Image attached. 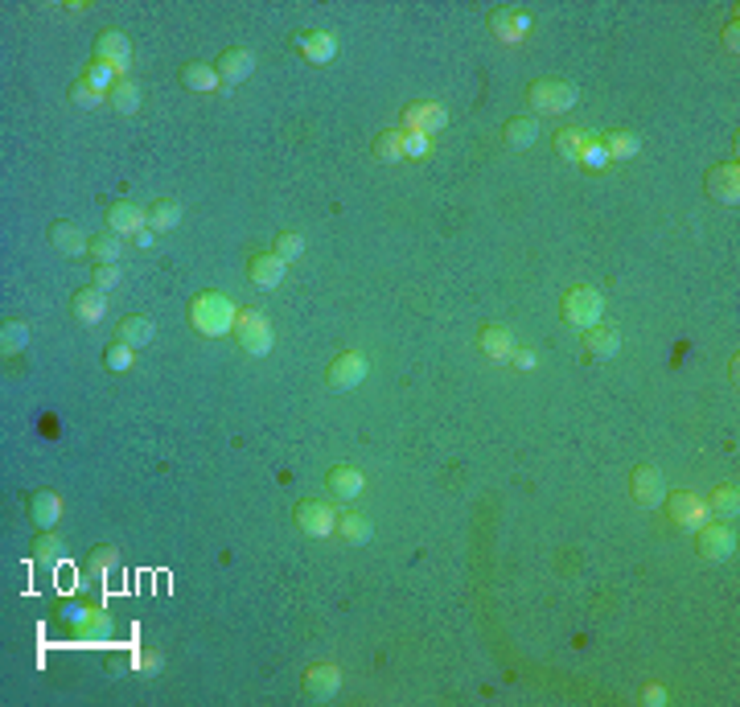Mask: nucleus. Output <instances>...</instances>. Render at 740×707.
<instances>
[{"instance_id":"nucleus-9","label":"nucleus","mask_w":740,"mask_h":707,"mask_svg":"<svg viewBox=\"0 0 740 707\" xmlns=\"http://www.w3.org/2000/svg\"><path fill=\"white\" fill-rule=\"evenodd\" d=\"M666 506H671V518L674 526H683V531H700L703 523L711 518L708 502H703L700 494H687V490H679V494L666 498Z\"/></svg>"},{"instance_id":"nucleus-35","label":"nucleus","mask_w":740,"mask_h":707,"mask_svg":"<svg viewBox=\"0 0 740 707\" xmlns=\"http://www.w3.org/2000/svg\"><path fill=\"white\" fill-rule=\"evenodd\" d=\"M30 346V325L21 317H4V330H0V349L4 354H21V349Z\"/></svg>"},{"instance_id":"nucleus-22","label":"nucleus","mask_w":740,"mask_h":707,"mask_svg":"<svg viewBox=\"0 0 740 707\" xmlns=\"http://www.w3.org/2000/svg\"><path fill=\"white\" fill-rule=\"evenodd\" d=\"M478 346H481V354L486 358H494V362H510V354H515V333L507 330V325H486V330L478 333Z\"/></svg>"},{"instance_id":"nucleus-43","label":"nucleus","mask_w":740,"mask_h":707,"mask_svg":"<svg viewBox=\"0 0 740 707\" xmlns=\"http://www.w3.org/2000/svg\"><path fill=\"white\" fill-rule=\"evenodd\" d=\"M276 255H280L284 263L288 260H296V255H304V234H296V231H284L280 239H276V247H272Z\"/></svg>"},{"instance_id":"nucleus-26","label":"nucleus","mask_w":740,"mask_h":707,"mask_svg":"<svg viewBox=\"0 0 740 707\" xmlns=\"http://www.w3.org/2000/svg\"><path fill=\"white\" fill-rule=\"evenodd\" d=\"M153 338H156V325H153V317H145V313H132V317L119 321V341H124V346L145 349Z\"/></svg>"},{"instance_id":"nucleus-1","label":"nucleus","mask_w":740,"mask_h":707,"mask_svg":"<svg viewBox=\"0 0 740 707\" xmlns=\"http://www.w3.org/2000/svg\"><path fill=\"white\" fill-rule=\"evenodd\" d=\"M234 321H239V309H234V301L223 296V292H202V296L189 301V325H194L202 338L234 333Z\"/></svg>"},{"instance_id":"nucleus-5","label":"nucleus","mask_w":740,"mask_h":707,"mask_svg":"<svg viewBox=\"0 0 740 707\" xmlns=\"http://www.w3.org/2000/svg\"><path fill=\"white\" fill-rule=\"evenodd\" d=\"M296 531L309 535V539H325V535L338 531V510L325 502H317V498H304L301 506H296Z\"/></svg>"},{"instance_id":"nucleus-6","label":"nucleus","mask_w":740,"mask_h":707,"mask_svg":"<svg viewBox=\"0 0 740 707\" xmlns=\"http://www.w3.org/2000/svg\"><path fill=\"white\" fill-rule=\"evenodd\" d=\"M366 370H370V362L362 358L358 349H341L338 358L330 362V370H325V383H330L333 391H354L366 378Z\"/></svg>"},{"instance_id":"nucleus-52","label":"nucleus","mask_w":740,"mask_h":707,"mask_svg":"<svg viewBox=\"0 0 740 707\" xmlns=\"http://www.w3.org/2000/svg\"><path fill=\"white\" fill-rule=\"evenodd\" d=\"M724 46H728L732 54H736V46H740V33H736V25H728V30H724Z\"/></svg>"},{"instance_id":"nucleus-19","label":"nucleus","mask_w":740,"mask_h":707,"mask_svg":"<svg viewBox=\"0 0 740 707\" xmlns=\"http://www.w3.org/2000/svg\"><path fill=\"white\" fill-rule=\"evenodd\" d=\"M284 271H288V263H284L280 255H276V252H260L251 260V268H247V276H251L255 288H280Z\"/></svg>"},{"instance_id":"nucleus-47","label":"nucleus","mask_w":740,"mask_h":707,"mask_svg":"<svg viewBox=\"0 0 740 707\" xmlns=\"http://www.w3.org/2000/svg\"><path fill=\"white\" fill-rule=\"evenodd\" d=\"M580 165H588V169H604V165H609V153L601 148V140H588L585 153H580Z\"/></svg>"},{"instance_id":"nucleus-46","label":"nucleus","mask_w":740,"mask_h":707,"mask_svg":"<svg viewBox=\"0 0 740 707\" xmlns=\"http://www.w3.org/2000/svg\"><path fill=\"white\" fill-rule=\"evenodd\" d=\"M103 362H108V370H128V367H132V362H137V349H132V346H124V341H116V346H108Z\"/></svg>"},{"instance_id":"nucleus-23","label":"nucleus","mask_w":740,"mask_h":707,"mask_svg":"<svg viewBox=\"0 0 740 707\" xmlns=\"http://www.w3.org/2000/svg\"><path fill=\"white\" fill-rule=\"evenodd\" d=\"M70 313H75V321H83V325H95V321H103V313H108V292H99V288L75 292Z\"/></svg>"},{"instance_id":"nucleus-16","label":"nucleus","mask_w":740,"mask_h":707,"mask_svg":"<svg viewBox=\"0 0 740 707\" xmlns=\"http://www.w3.org/2000/svg\"><path fill=\"white\" fill-rule=\"evenodd\" d=\"M304 695H313V699H333L341 691V670L333 667V662H317V667H309L304 670Z\"/></svg>"},{"instance_id":"nucleus-42","label":"nucleus","mask_w":740,"mask_h":707,"mask_svg":"<svg viewBox=\"0 0 740 707\" xmlns=\"http://www.w3.org/2000/svg\"><path fill=\"white\" fill-rule=\"evenodd\" d=\"M83 78H87L91 87H99V91H108V95H111V87L119 83V70H116V66H108V62H91L87 75H83Z\"/></svg>"},{"instance_id":"nucleus-41","label":"nucleus","mask_w":740,"mask_h":707,"mask_svg":"<svg viewBox=\"0 0 740 707\" xmlns=\"http://www.w3.org/2000/svg\"><path fill=\"white\" fill-rule=\"evenodd\" d=\"M116 547H108V543H99V547H91V555H87V576L95 580V576H108L111 568H116Z\"/></svg>"},{"instance_id":"nucleus-7","label":"nucleus","mask_w":740,"mask_h":707,"mask_svg":"<svg viewBox=\"0 0 740 707\" xmlns=\"http://www.w3.org/2000/svg\"><path fill=\"white\" fill-rule=\"evenodd\" d=\"M630 498L638 506H646V510H654V506H663L666 502V477L658 473L654 465H638L630 473Z\"/></svg>"},{"instance_id":"nucleus-10","label":"nucleus","mask_w":740,"mask_h":707,"mask_svg":"<svg viewBox=\"0 0 740 707\" xmlns=\"http://www.w3.org/2000/svg\"><path fill=\"white\" fill-rule=\"evenodd\" d=\"M703 185H708V194L716 198V202L736 206L740 202V169H736V161H720V165H711L708 177H703Z\"/></svg>"},{"instance_id":"nucleus-45","label":"nucleus","mask_w":740,"mask_h":707,"mask_svg":"<svg viewBox=\"0 0 740 707\" xmlns=\"http://www.w3.org/2000/svg\"><path fill=\"white\" fill-rule=\"evenodd\" d=\"M132 667H137V670H145V675H156V670L165 667V658H161V650L140 646V650H132Z\"/></svg>"},{"instance_id":"nucleus-21","label":"nucleus","mask_w":740,"mask_h":707,"mask_svg":"<svg viewBox=\"0 0 740 707\" xmlns=\"http://www.w3.org/2000/svg\"><path fill=\"white\" fill-rule=\"evenodd\" d=\"M325 485H330V494L338 498V502H354V498L366 490V477H362L354 465H338V469H330Z\"/></svg>"},{"instance_id":"nucleus-34","label":"nucleus","mask_w":740,"mask_h":707,"mask_svg":"<svg viewBox=\"0 0 740 707\" xmlns=\"http://www.w3.org/2000/svg\"><path fill=\"white\" fill-rule=\"evenodd\" d=\"M708 510L716 514V518H736V510H740V490H736L732 482L716 485V494L708 498Z\"/></svg>"},{"instance_id":"nucleus-40","label":"nucleus","mask_w":740,"mask_h":707,"mask_svg":"<svg viewBox=\"0 0 740 707\" xmlns=\"http://www.w3.org/2000/svg\"><path fill=\"white\" fill-rule=\"evenodd\" d=\"M70 103H75V107H87V111H95V107L108 103V91H99V87H91L87 78H78L75 87H70Z\"/></svg>"},{"instance_id":"nucleus-18","label":"nucleus","mask_w":740,"mask_h":707,"mask_svg":"<svg viewBox=\"0 0 740 707\" xmlns=\"http://www.w3.org/2000/svg\"><path fill=\"white\" fill-rule=\"evenodd\" d=\"M296 49H301L313 66H325V62L338 58V38H333L330 30H309L296 38Z\"/></svg>"},{"instance_id":"nucleus-51","label":"nucleus","mask_w":740,"mask_h":707,"mask_svg":"<svg viewBox=\"0 0 740 707\" xmlns=\"http://www.w3.org/2000/svg\"><path fill=\"white\" fill-rule=\"evenodd\" d=\"M132 239H137V247H153L156 231H153V226H145V231H137V234H132Z\"/></svg>"},{"instance_id":"nucleus-17","label":"nucleus","mask_w":740,"mask_h":707,"mask_svg":"<svg viewBox=\"0 0 740 707\" xmlns=\"http://www.w3.org/2000/svg\"><path fill=\"white\" fill-rule=\"evenodd\" d=\"M49 247H54L58 255H70V260H75V255H87L91 252V234H83L75 223L58 218V223L49 226Z\"/></svg>"},{"instance_id":"nucleus-8","label":"nucleus","mask_w":740,"mask_h":707,"mask_svg":"<svg viewBox=\"0 0 740 707\" xmlns=\"http://www.w3.org/2000/svg\"><path fill=\"white\" fill-rule=\"evenodd\" d=\"M700 555L703 560H732L736 555V531H732L728 523H703L700 531Z\"/></svg>"},{"instance_id":"nucleus-4","label":"nucleus","mask_w":740,"mask_h":707,"mask_svg":"<svg viewBox=\"0 0 740 707\" xmlns=\"http://www.w3.org/2000/svg\"><path fill=\"white\" fill-rule=\"evenodd\" d=\"M559 313H564L568 325H580V330L596 325V321L604 317L601 288H593V284H576V288H568V296L559 301Z\"/></svg>"},{"instance_id":"nucleus-39","label":"nucleus","mask_w":740,"mask_h":707,"mask_svg":"<svg viewBox=\"0 0 740 707\" xmlns=\"http://www.w3.org/2000/svg\"><path fill=\"white\" fill-rule=\"evenodd\" d=\"M111 630H116V625H111V617H108L103 609H95V613L87 617V625H83L75 638H78V641H108Z\"/></svg>"},{"instance_id":"nucleus-38","label":"nucleus","mask_w":740,"mask_h":707,"mask_svg":"<svg viewBox=\"0 0 740 707\" xmlns=\"http://www.w3.org/2000/svg\"><path fill=\"white\" fill-rule=\"evenodd\" d=\"M62 552H66V543H62L54 531H41L38 539H33V560L38 563H58Z\"/></svg>"},{"instance_id":"nucleus-29","label":"nucleus","mask_w":740,"mask_h":707,"mask_svg":"<svg viewBox=\"0 0 740 707\" xmlns=\"http://www.w3.org/2000/svg\"><path fill=\"white\" fill-rule=\"evenodd\" d=\"M87 255L95 263H119V255H124V234H116V231L91 234V252Z\"/></svg>"},{"instance_id":"nucleus-49","label":"nucleus","mask_w":740,"mask_h":707,"mask_svg":"<svg viewBox=\"0 0 740 707\" xmlns=\"http://www.w3.org/2000/svg\"><path fill=\"white\" fill-rule=\"evenodd\" d=\"M666 699H671V691H666L663 683H646V687H642V703L646 707H663Z\"/></svg>"},{"instance_id":"nucleus-37","label":"nucleus","mask_w":740,"mask_h":707,"mask_svg":"<svg viewBox=\"0 0 740 707\" xmlns=\"http://www.w3.org/2000/svg\"><path fill=\"white\" fill-rule=\"evenodd\" d=\"M374 156H379L383 165H395V161H403V128H395V132H383L379 140H374Z\"/></svg>"},{"instance_id":"nucleus-20","label":"nucleus","mask_w":740,"mask_h":707,"mask_svg":"<svg viewBox=\"0 0 740 707\" xmlns=\"http://www.w3.org/2000/svg\"><path fill=\"white\" fill-rule=\"evenodd\" d=\"M148 226V210H140L137 202H111L108 206V231L116 234H137Z\"/></svg>"},{"instance_id":"nucleus-50","label":"nucleus","mask_w":740,"mask_h":707,"mask_svg":"<svg viewBox=\"0 0 740 707\" xmlns=\"http://www.w3.org/2000/svg\"><path fill=\"white\" fill-rule=\"evenodd\" d=\"M510 362H515L518 370H535L539 367V354H535V349H515V354H510Z\"/></svg>"},{"instance_id":"nucleus-15","label":"nucleus","mask_w":740,"mask_h":707,"mask_svg":"<svg viewBox=\"0 0 740 707\" xmlns=\"http://www.w3.org/2000/svg\"><path fill=\"white\" fill-rule=\"evenodd\" d=\"M95 62H108V66H116L119 75L128 70V62H132V46H128V38L119 30H103L95 38Z\"/></svg>"},{"instance_id":"nucleus-44","label":"nucleus","mask_w":740,"mask_h":707,"mask_svg":"<svg viewBox=\"0 0 740 707\" xmlns=\"http://www.w3.org/2000/svg\"><path fill=\"white\" fill-rule=\"evenodd\" d=\"M91 288H99V292L119 288V263H95V276H91Z\"/></svg>"},{"instance_id":"nucleus-31","label":"nucleus","mask_w":740,"mask_h":707,"mask_svg":"<svg viewBox=\"0 0 740 707\" xmlns=\"http://www.w3.org/2000/svg\"><path fill=\"white\" fill-rule=\"evenodd\" d=\"M601 148L609 153V161H630V156L642 153V140H638L633 132H609L601 140Z\"/></svg>"},{"instance_id":"nucleus-30","label":"nucleus","mask_w":740,"mask_h":707,"mask_svg":"<svg viewBox=\"0 0 740 707\" xmlns=\"http://www.w3.org/2000/svg\"><path fill=\"white\" fill-rule=\"evenodd\" d=\"M91 613H95V609H91V605H83V601H62L54 617H58V630L75 638V633L83 630V625H87V617H91Z\"/></svg>"},{"instance_id":"nucleus-25","label":"nucleus","mask_w":740,"mask_h":707,"mask_svg":"<svg viewBox=\"0 0 740 707\" xmlns=\"http://www.w3.org/2000/svg\"><path fill=\"white\" fill-rule=\"evenodd\" d=\"M30 518L38 531H54V523L62 518V502L58 494H49V490H38V494L30 498Z\"/></svg>"},{"instance_id":"nucleus-33","label":"nucleus","mask_w":740,"mask_h":707,"mask_svg":"<svg viewBox=\"0 0 740 707\" xmlns=\"http://www.w3.org/2000/svg\"><path fill=\"white\" fill-rule=\"evenodd\" d=\"M177 223H181V206H177L173 198H156V202L148 206V226H153V231H173Z\"/></svg>"},{"instance_id":"nucleus-14","label":"nucleus","mask_w":740,"mask_h":707,"mask_svg":"<svg viewBox=\"0 0 740 707\" xmlns=\"http://www.w3.org/2000/svg\"><path fill=\"white\" fill-rule=\"evenodd\" d=\"M215 70H218V78H223V87H239V83L255 70V54L251 49H243V46L223 49V58L215 62Z\"/></svg>"},{"instance_id":"nucleus-12","label":"nucleus","mask_w":740,"mask_h":707,"mask_svg":"<svg viewBox=\"0 0 740 707\" xmlns=\"http://www.w3.org/2000/svg\"><path fill=\"white\" fill-rule=\"evenodd\" d=\"M531 25H535V21L526 17L523 9H494L489 13V30H494L498 41H507V46L523 41L526 33H531Z\"/></svg>"},{"instance_id":"nucleus-2","label":"nucleus","mask_w":740,"mask_h":707,"mask_svg":"<svg viewBox=\"0 0 740 707\" xmlns=\"http://www.w3.org/2000/svg\"><path fill=\"white\" fill-rule=\"evenodd\" d=\"M234 338H239V346H243L251 358L272 354V346H276L272 321H268V313H260V309H239V321H234Z\"/></svg>"},{"instance_id":"nucleus-28","label":"nucleus","mask_w":740,"mask_h":707,"mask_svg":"<svg viewBox=\"0 0 740 707\" xmlns=\"http://www.w3.org/2000/svg\"><path fill=\"white\" fill-rule=\"evenodd\" d=\"M108 103L116 107L119 116H137V111H140V103H145V91H140L137 83H128V78H119L116 87H111Z\"/></svg>"},{"instance_id":"nucleus-11","label":"nucleus","mask_w":740,"mask_h":707,"mask_svg":"<svg viewBox=\"0 0 740 707\" xmlns=\"http://www.w3.org/2000/svg\"><path fill=\"white\" fill-rule=\"evenodd\" d=\"M445 128H448V111L440 103H408L403 107V132L432 136V132H445Z\"/></svg>"},{"instance_id":"nucleus-48","label":"nucleus","mask_w":740,"mask_h":707,"mask_svg":"<svg viewBox=\"0 0 740 707\" xmlns=\"http://www.w3.org/2000/svg\"><path fill=\"white\" fill-rule=\"evenodd\" d=\"M403 153H408V161H419V156H428V136L403 132Z\"/></svg>"},{"instance_id":"nucleus-36","label":"nucleus","mask_w":740,"mask_h":707,"mask_svg":"<svg viewBox=\"0 0 740 707\" xmlns=\"http://www.w3.org/2000/svg\"><path fill=\"white\" fill-rule=\"evenodd\" d=\"M593 140L588 132H576V128H564V132H555V153L564 156V161H580L585 145Z\"/></svg>"},{"instance_id":"nucleus-32","label":"nucleus","mask_w":740,"mask_h":707,"mask_svg":"<svg viewBox=\"0 0 740 707\" xmlns=\"http://www.w3.org/2000/svg\"><path fill=\"white\" fill-rule=\"evenodd\" d=\"M535 140H539L535 116H515V119L507 124V145H510V148H518V153H523V148H531Z\"/></svg>"},{"instance_id":"nucleus-13","label":"nucleus","mask_w":740,"mask_h":707,"mask_svg":"<svg viewBox=\"0 0 740 707\" xmlns=\"http://www.w3.org/2000/svg\"><path fill=\"white\" fill-rule=\"evenodd\" d=\"M617 349H621V333L609 325V321H596V325H588L585 330V354L596 362H609L617 358Z\"/></svg>"},{"instance_id":"nucleus-27","label":"nucleus","mask_w":740,"mask_h":707,"mask_svg":"<svg viewBox=\"0 0 740 707\" xmlns=\"http://www.w3.org/2000/svg\"><path fill=\"white\" fill-rule=\"evenodd\" d=\"M338 535L358 547V543H370L374 523H370V514H358V510H354V514H338Z\"/></svg>"},{"instance_id":"nucleus-3","label":"nucleus","mask_w":740,"mask_h":707,"mask_svg":"<svg viewBox=\"0 0 740 707\" xmlns=\"http://www.w3.org/2000/svg\"><path fill=\"white\" fill-rule=\"evenodd\" d=\"M576 99H580V91H576L572 83H564V78H539V83L526 87L531 111H543V116H559V111L576 107Z\"/></svg>"},{"instance_id":"nucleus-24","label":"nucleus","mask_w":740,"mask_h":707,"mask_svg":"<svg viewBox=\"0 0 740 707\" xmlns=\"http://www.w3.org/2000/svg\"><path fill=\"white\" fill-rule=\"evenodd\" d=\"M181 83H185V91H194V95L223 91V78H218V70L206 66V62H185V66H181Z\"/></svg>"}]
</instances>
